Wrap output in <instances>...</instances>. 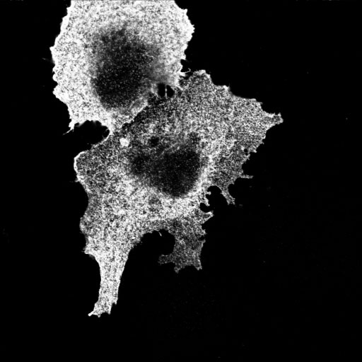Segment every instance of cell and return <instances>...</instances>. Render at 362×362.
Returning <instances> with one entry per match:
<instances>
[{
	"instance_id": "6da1fadb",
	"label": "cell",
	"mask_w": 362,
	"mask_h": 362,
	"mask_svg": "<svg viewBox=\"0 0 362 362\" xmlns=\"http://www.w3.org/2000/svg\"><path fill=\"white\" fill-rule=\"evenodd\" d=\"M191 34L171 1H72L50 47L69 131L98 122L114 132L172 96Z\"/></svg>"
},
{
	"instance_id": "7a4b0ae2",
	"label": "cell",
	"mask_w": 362,
	"mask_h": 362,
	"mask_svg": "<svg viewBox=\"0 0 362 362\" xmlns=\"http://www.w3.org/2000/svg\"><path fill=\"white\" fill-rule=\"evenodd\" d=\"M74 168L88 198L122 211L158 230L202 220L211 171L192 132L155 109L90 148Z\"/></svg>"
}]
</instances>
